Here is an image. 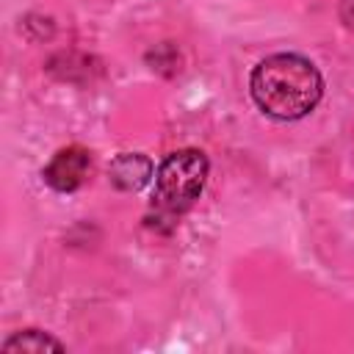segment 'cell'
I'll return each mask as SVG.
<instances>
[{
	"instance_id": "cell-1",
	"label": "cell",
	"mask_w": 354,
	"mask_h": 354,
	"mask_svg": "<svg viewBox=\"0 0 354 354\" xmlns=\"http://www.w3.org/2000/svg\"><path fill=\"white\" fill-rule=\"evenodd\" d=\"M249 91L263 113L293 122L318 105L324 77L310 58L299 53H274L252 69Z\"/></svg>"
},
{
	"instance_id": "cell-2",
	"label": "cell",
	"mask_w": 354,
	"mask_h": 354,
	"mask_svg": "<svg viewBox=\"0 0 354 354\" xmlns=\"http://www.w3.org/2000/svg\"><path fill=\"white\" fill-rule=\"evenodd\" d=\"M207 158L199 149H177L166 155L155 174L147 224L160 232H169L199 199L207 180Z\"/></svg>"
},
{
	"instance_id": "cell-3",
	"label": "cell",
	"mask_w": 354,
	"mask_h": 354,
	"mask_svg": "<svg viewBox=\"0 0 354 354\" xmlns=\"http://www.w3.org/2000/svg\"><path fill=\"white\" fill-rule=\"evenodd\" d=\"M88 171H91V152L83 147H64L41 169V177L53 191L69 194L86 183Z\"/></svg>"
},
{
	"instance_id": "cell-4",
	"label": "cell",
	"mask_w": 354,
	"mask_h": 354,
	"mask_svg": "<svg viewBox=\"0 0 354 354\" xmlns=\"http://www.w3.org/2000/svg\"><path fill=\"white\" fill-rule=\"evenodd\" d=\"M108 177L119 191H138L152 177V160L138 152H122L113 158Z\"/></svg>"
},
{
	"instance_id": "cell-5",
	"label": "cell",
	"mask_w": 354,
	"mask_h": 354,
	"mask_svg": "<svg viewBox=\"0 0 354 354\" xmlns=\"http://www.w3.org/2000/svg\"><path fill=\"white\" fill-rule=\"evenodd\" d=\"M3 351H25V354H39V351H64V343L39 332V329H25L3 340Z\"/></svg>"
},
{
	"instance_id": "cell-6",
	"label": "cell",
	"mask_w": 354,
	"mask_h": 354,
	"mask_svg": "<svg viewBox=\"0 0 354 354\" xmlns=\"http://www.w3.org/2000/svg\"><path fill=\"white\" fill-rule=\"evenodd\" d=\"M340 19L348 30H354V0H340Z\"/></svg>"
}]
</instances>
